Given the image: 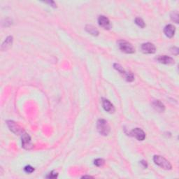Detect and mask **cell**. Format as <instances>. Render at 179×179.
<instances>
[{
	"mask_svg": "<svg viewBox=\"0 0 179 179\" xmlns=\"http://www.w3.org/2000/svg\"><path fill=\"white\" fill-rule=\"evenodd\" d=\"M153 106L155 110L159 111V112H163L164 109H165L164 105L160 101V100H155V101L153 102Z\"/></svg>",
	"mask_w": 179,
	"mask_h": 179,
	"instance_id": "13",
	"label": "cell"
},
{
	"mask_svg": "<svg viewBox=\"0 0 179 179\" xmlns=\"http://www.w3.org/2000/svg\"><path fill=\"white\" fill-rule=\"evenodd\" d=\"M98 23L99 25V26H101L104 30H110L111 27V25L109 20L104 16H101L99 17Z\"/></svg>",
	"mask_w": 179,
	"mask_h": 179,
	"instance_id": "6",
	"label": "cell"
},
{
	"mask_svg": "<svg viewBox=\"0 0 179 179\" xmlns=\"http://www.w3.org/2000/svg\"><path fill=\"white\" fill-rule=\"evenodd\" d=\"M102 106H103L104 109L107 112L113 114L115 112V108L114 105L111 104V102L107 99H102Z\"/></svg>",
	"mask_w": 179,
	"mask_h": 179,
	"instance_id": "9",
	"label": "cell"
},
{
	"mask_svg": "<svg viewBox=\"0 0 179 179\" xmlns=\"http://www.w3.org/2000/svg\"><path fill=\"white\" fill-rule=\"evenodd\" d=\"M114 67L118 72H120V74L124 75V76H125V74H127V72H125V69H123V67H122L121 65H120L119 64H114Z\"/></svg>",
	"mask_w": 179,
	"mask_h": 179,
	"instance_id": "15",
	"label": "cell"
},
{
	"mask_svg": "<svg viewBox=\"0 0 179 179\" xmlns=\"http://www.w3.org/2000/svg\"><path fill=\"white\" fill-rule=\"evenodd\" d=\"M135 23H136L139 27H141V28H144L146 26L145 23H144L143 20L140 18H136V19H135Z\"/></svg>",
	"mask_w": 179,
	"mask_h": 179,
	"instance_id": "16",
	"label": "cell"
},
{
	"mask_svg": "<svg viewBox=\"0 0 179 179\" xmlns=\"http://www.w3.org/2000/svg\"><path fill=\"white\" fill-rule=\"evenodd\" d=\"M48 3H49V4H50L52 5V6L55 7H55H56V5H55V4L54 1H48Z\"/></svg>",
	"mask_w": 179,
	"mask_h": 179,
	"instance_id": "23",
	"label": "cell"
},
{
	"mask_svg": "<svg viewBox=\"0 0 179 179\" xmlns=\"http://www.w3.org/2000/svg\"><path fill=\"white\" fill-rule=\"evenodd\" d=\"M141 164L143 166V167H144V168H147V167H148V164H147L146 162V161H143H143H141Z\"/></svg>",
	"mask_w": 179,
	"mask_h": 179,
	"instance_id": "22",
	"label": "cell"
},
{
	"mask_svg": "<svg viewBox=\"0 0 179 179\" xmlns=\"http://www.w3.org/2000/svg\"><path fill=\"white\" fill-rule=\"evenodd\" d=\"M97 128L99 134L104 136H107L110 132V126L107 120L104 119H100L97 123Z\"/></svg>",
	"mask_w": 179,
	"mask_h": 179,
	"instance_id": "1",
	"label": "cell"
},
{
	"mask_svg": "<svg viewBox=\"0 0 179 179\" xmlns=\"http://www.w3.org/2000/svg\"><path fill=\"white\" fill-rule=\"evenodd\" d=\"M118 46L119 48L121 50L122 52L125 53H134L135 52V49L133 45L131 44L129 42L126 41H118Z\"/></svg>",
	"mask_w": 179,
	"mask_h": 179,
	"instance_id": "3",
	"label": "cell"
},
{
	"mask_svg": "<svg viewBox=\"0 0 179 179\" xmlns=\"http://www.w3.org/2000/svg\"><path fill=\"white\" fill-rule=\"evenodd\" d=\"M83 178H92V176H83Z\"/></svg>",
	"mask_w": 179,
	"mask_h": 179,
	"instance_id": "24",
	"label": "cell"
},
{
	"mask_svg": "<svg viewBox=\"0 0 179 179\" xmlns=\"http://www.w3.org/2000/svg\"><path fill=\"white\" fill-rule=\"evenodd\" d=\"M171 53H173L174 55H178V48H176V47H173V48H171Z\"/></svg>",
	"mask_w": 179,
	"mask_h": 179,
	"instance_id": "21",
	"label": "cell"
},
{
	"mask_svg": "<svg viewBox=\"0 0 179 179\" xmlns=\"http://www.w3.org/2000/svg\"><path fill=\"white\" fill-rule=\"evenodd\" d=\"M131 134L139 141H143L146 138L145 132L140 128H135L131 131Z\"/></svg>",
	"mask_w": 179,
	"mask_h": 179,
	"instance_id": "8",
	"label": "cell"
},
{
	"mask_svg": "<svg viewBox=\"0 0 179 179\" xmlns=\"http://www.w3.org/2000/svg\"><path fill=\"white\" fill-rule=\"evenodd\" d=\"M85 30L93 36L99 35V31L97 30L95 27H93L92 25H87V26L85 27Z\"/></svg>",
	"mask_w": 179,
	"mask_h": 179,
	"instance_id": "14",
	"label": "cell"
},
{
	"mask_svg": "<svg viewBox=\"0 0 179 179\" xmlns=\"http://www.w3.org/2000/svg\"><path fill=\"white\" fill-rule=\"evenodd\" d=\"M22 146L25 149L30 150L33 148V145L31 141V138L27 133H23L22 136Z\"/></svg>",
	"mask_w": 179,
	"mask_h": 179,
	"instance_id": "4",
	"label": "cell"
},
{
	"mask_svg": "<svg viewBox=\"0 0 179 179\" xmlns=\"http://www.w3.org/2000/svg\"><path fill=\"white\" fill-rule=\"evenodd\" d=\"M94 164L97 167H102L104 164V160L103 159H97L94 160Z\"/></svg>",
	"mask_w": 179,
	"mask_h": 179,
	"instance_id": "17",
	"label": "cell"
},
{
	"mask_svg": "<svg viewBox=\"0 0 179 179\" xmlns=\"http://www.w3.org/2000/svg\"><path fill=\"white\" fill-rule=\"evenodd\" d=\"M153 161L159 167H162V169H166V170H169L171 169V164H170L168 160H166L163 157L160 156V155H155L153 158Z\"/></svg>",
	"mask_w": 179,
	"mask_h": 179,
	"instance_id": "2",
	"label": "cell"
},
{
	"mask_svg": "<svg viewBox=\"0 0 179 179\" xmlns=\"http://www.w3.org/2000/svg\"><path fill=\"white\" fill-rule=\"evenodd\" d=\"M175 31H176V28L172 25H168L164 29V34L169 38H172L174 36Z\"/></svg>",
	"mask_w": 179,
	"mask_h": 179,
	"instance_id": "11",
	"label": "cell"
},
{
	"mask_svg": "<svg viewBox=\"0 0 179 179\" xmlns=\"http://www.w3.org/2000/svg\"><path fill=\"white\" fill-rule=\"evenodd\" d=\"M58 176V173L54 172V171H53V172H51L50 174L48 175V176H47V178H57Z\"/></svg>",
	"mask_w": 179,
	"mask_h": 179,
	"instance_id": "20",
	"label": "cell"
},
{
	"mask_svg": "<svg viewBox=\"0 0 179 179\" xmlns=\"http://www.w3.org/2000/svg\"><path fill=\"white\" fill-rule=\"evenodd\" d=\"M7 125H8V127H9V129H11V131H12L13 132L15 133L16 134H20L23 133V129H22L21 127H20L16 122L11 121V120H9V121L7 122Z\"/></svg>",
	"mask_w": 179,
	"mask_h": 179,
	"instance_id": "5",
	"label": "cell"
},
{
	"mask_svg": "<svg viewBox=\"0 0 179 179\" xmlns=\"http://www.w3.org/2000/svg\"><path fill=\"white\" fill-rule=\"evenodd\" d=\"M25 171L26 173H32L33 171H34V168H33L32 167H31V166H26V167H25Z\"/></svg>",
	"mask_w": 179,
	"mask_h": 179,
	"instance_id": "19",
	"label": "cell"
},
{
	"mask_svg": "<svg viewBox=\"0 0 179 179\" xmlns=\"http://www.w3.org/2000/svg\"><path fill=\"white\" fill-rule=\"evenodd\" d=\"M157 60L159 63L164 64V65H173L175 63L174 60L172 58L167 55H160L157 58Z\"/></svg>",
	"mask_w": 179,
	"mask_h": 179,
	"instance_id": "10",
	"label": "cell"
},
{
	"mask_svg": "<svg viewBox=\"0 0 179 179\" xmlns=\"http://www.w3.org/2000/svg\"><path fill=\"white\" fill-rule=\"evenodd\" d=\"M171 17V19H172L173 21H174L176 23H178V18H178V13H176V12L172 13Z\"/></svg>",
	"mask_w": 179,
	"mask_h": 179,
	"instance_id": "18",
	"label": "cell"
},
{
	"mask_svg": "<svg viewBox=\"0 0 179 179\" xmlns=\"http://www.w3.org/2000/svg\"><path fill=\"white\" fill-rule=\"evenodd\" d=\"M12 43H13V36H8V37L6 38V39L4 41V42L2 43V45H1V50H6L7 49H9L11 46Z\"/></svg>",
	"mask_w": 179,
	"mask_h": 179,
	"instance_id": "12",
	"label": "cell"
},
{
	"mask_svg": "<svg viewBox=\"0 0 179 179\" xmlns=\"http://www.w3.org/2000/svg\"><path fill=\"white\" fill-rule=\"evenodd\" d=\"M141 50L144 53L153 54L156 50V48L153 43H146L141 45Z\"/></svg>",
	"mask_w": 179,
	"mask_h": 179,
	"instance_id": "7",
	"label": "cell"
}]
</instances>
